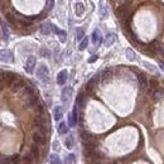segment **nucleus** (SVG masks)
I'll list each match as a JSON object with an SVG mask.
<instances>
[{"label":"nucleus","instance_id":"nucleus-27","mask_svg":"<svg viewBox=\"0 0 164 164\" xmlns=\"http://www.w3.org/2000/svg\"><path fill=\"white\" fill-rule=\"evenodd\" d=\"M149 88L153 90V91H155L157 88H159V81L157 78H152V80L149 81Z\"/></svg>","mask_w":164,"mask_h":164},{"label":"nucleus","instance_id":"nucleus-30","mask_svg":"<svg viewBox=\"0 0 164 164\" xmlns=\"http://www.w3.org/2000/svg\"><path fill=\"white\" fill-rule=\"evenodd\" d=\"M10 164H22V158L18 154L11 155L10 157Z\"/></svg>","mask_w":164,"mask_h":164},{"label":"nucleus","instance_id":"nucleus-17","mask_svg":"<svg viewBox=\"0 0 164 164\" xmlns=\"http://www.w3.org/2000/svg\"><path fill=\"white\" fill-rule=\"evenodd\" d=\"M163 93H164V90H163L162 87L157 88L155 91H153V100H154L155 102L160 101V100L163 99Z\"/></svg>","mask_w":164,"mask_h":164},{"label":"nucleus","instance_id":"nucleus-25","mask_svg":"<svg viewBox=\"0 0 164 164\" xmlns=\"http://www.w3.org/2000/svg\"><path fill=\"white\" fill-rule=\"evenodd\" d=\"M53 115H54V120H61V119H62V115H63L62 107H59V106L54 107V110H53Z\"/></svg>","mask_w":164,"mask_h":164},{"label":"nucleus","instance_id":"nucleus-31","mask_svg":"<svg viewBox=\"0 0 164 164\" xmlns=\"http://www.w3.org/2000/svg\"><path fill=\"white\" fill-rule=\"evenodd\" d=\"M87 46H88V38L87 37H85L84 38V40H82V42L80 43V51H84V49H86L87 48Z\"/></svg>","mask_w":164,"mask_h":164},{"label":"nucleus","instance_id":"nucleus-11","mask_svg":"<svg viewBox=\"0 0 164 164\" xmlns=\"http://www.w3.org/2000/svg\"><path fill=\"white\" fill-rule=\"evenodd\" d=\"M38 100H39V97H38V95L35 93V95H32V96L27 97L25 104H27V106H29V107H35L38 105Z\"/></svg>","mask_w":164,"mask_h":164},{"label":"nucleus","instance_id":"nucleus-12","mask_svg":"<svg viewBox=\"0 0 164 164\" xmlns=\"http://www.w3.org/2000/svg\"><path fill=\"white\" fill-rule=\"evenodd\" d=\"M67 77H68L67 71H66V70L61 71V72L57 75V84H58L59 86H63V85L66 84V81H67Z\"/></svg>","mask_w":164,"mask_h":164},{"label":"nucleus","instance_id":"nucleus-35","mask_svg":"<svg viewBox=\"0 0 164 164\" xmlns=\"http://www.w3.org/2000/svg\"><path fill=\"white\" fill-rule=\"evenodd\" d=\"M126 56H128V58L133 62V61H135V53L131 51V49H128L126 51Z\"/></svg>","mask_w":164,"mask_h":164},{"label":"nucleus","instance_id":"nucleus-18","mask_svg":"<svg viewBox=\"0 0 164 164\" xmlns=\"http://www.w3.org/2000/svg\"><path fill=\"white\" fill-rule=\"evenodd\" d=\"M71 93H72V88L71 87H64L63 91H62V101L63 102H67L68 100H70Z\"/></svg>","mask_w":164,"mask_h":164},{"label":"nucleus","instance_id":"nucleus-1","mask_svg":"<svg viewBox=\"0 0 164 164\" xmlns=\"http://www.w3.org/2000/svg\"><path fill=\"white\" fill-rule=\"evenodd\" d=\"M131 3L130 2H125V3H121L120 6L116 8L115 13L116 15L119 17V19H121L122 22H129L131 18Z\"/></svg>","mask_w":164,"mask_h":164},{"label":"nucleus","instance_id":"nucleus-7","mask_svg":"<svg viewBox=\"0 0 164 164\" xmlns=\"http://www.w3.org/2000/svg\"><path fill=\"white\" fill-rule=\"evenodd\" d=\"M99 77L100 76H95V77H92L88 82H87V85H86V92L87 93H92L93 92V90H95V87L97 86V82H99Z\"/></svg>","mask_w":164,"mask_h":164},{"label":"nucleus","instance_id":"nucleus-29","mask_svg":"<svg viewBox=\"0 0 164 164\" xmlns=\"http://www.w3.org/2000/svg\"><path fill=\"white\" fill-rule=\"evenodd\" d=\"M4 86H6V82H5V72H4V71H0V90H3Z\"/></svg>","mask_w":164,"mask_h":164},{"label":"nucleus","instance_id":"nucleus-26","mask_svg":"<svg viewBox=\"0 0 164 164\" xmlns=\"http://www.w3.org/2000/svg\"><path fill=\"white\" fill-rule=\"evenodd\" d=\"M34 109V111H35V114L37 115H44L46 114V107H44V105H42V104H38L35 107H33Z\"/></svg>","mask_w":164,"mask_h":164},{"label":"nucleus","instance_id":"nucleus-43","mask_svg":"<svg viewBox=\"0 0 164 164\" xmlns=\"http://www.w3.org/2000/svg\"><path fill=\"white\" fill-rule=\"evenodd\" d=\"M159 64H160V67H162V70H163V72H164V62H159Z\"/></svg>","mask_w":164,"mask_h":164},{"label":"nucleus","instance_id":"nucleus-3","mask_svg":"<svg viewBox=\"0 0 164 164\" xmlns=\"http://www.w3.org/2000/svg\"><path fill=\"white\" fill-rule=\"evenodd\" d=\"M33 141L35 143V145H44L46 143H47V135L46 134H43V133H40V131H35L34 134H33Z\"/></svg>","mask_w":164,"mask_h":164},{"label":"nucleus","instance_id":"nucleus-6","mask_svg":"<svg viewBox=\"0 0 164 164\" xmlns=\"http://www.w3.org/2000/svg\"><path fill=\"white\" fill-rule=\"evenodd\" d=\"M48 75H49V72H48V68H47L46 66H40L38 70H37V76H38V78H39L40 81H43V82L48 81Z\"/></svg>","mask_w":164,"mask_h":164},{"label":"nucleus","instance_id":"nucleus-44","mask_svg":"<svg viewBox=\"0 0 164 164\" xmlns=\"http://www.w3.org/2000/svg\"><path fill=\"white\" fill-rule=\"evenodd\" d=\"M87 164H100L99 162H87Z\"/></svg>","mask_w":164,"mask_h":164},{"label":"nucleus","instance_id":"nucleus-22","mask_svg":"<svg viewBox=\"0 0 164 164\" xmlns=\"http://www.w3.org/2000/svg\"><path fill=\"white\" fill-rule=\"evenodd\" d=\"M52 27H53L52 24H49V23H44V24L40 25V32H42L43 34H46V35H48V34L51 33Z\"/></svg>","mask_w":164,"mask_h":164},{"label":"nucleus","instance_id":"nucleus-14","mask_svg":"<svg viewBox=\"0 0 164 164\" xmlns=\"http://www.w3.org/2000/svg\"><path fill=\"white\" fill-rule=\"evenodd\" d=\"M115 40H116V34L109 33V34L106 35V38H105L104 44H105V47H110V46H113V44L115 43Z\"/></svg>","mask_w":164,"mask_h":164},{"label":"nucleus","instance_id":"nucleus-19","mask_svg":"<svg viewBox=\"0 0 164 164\" xmlns=\"http://www.w3.org/2000/svg\"><path fill=\"white\" fill-rule=\"evenodd\" d=\"M84 11H85L84 4H82L81 2H77V3L75 4V13H76V15H77V17H81L82 14H84Z\"/></svg>","mask_w":164,"mask_h":164},{"label":"nucleus","instance_id":"nucleus-34","mask_svg":"<svg viewBox=\"0 0 164 164\" xmlns=\"http://www.w3.org/2000/svg\"><path fill=\"white\" fill-rule=\"evenodd\" d=\"M66 146H67L68 149H72V146H73V138H72L71 135L66 139Z\"/></svg>","mask_w":164,"mask_h":164},{"label":"nucleus","instance_id":"nucleus-28","mask_svg":"<svg viewBox=\"0 0 164 164\" xmlns=\"http://www.w3.org/2000/svg\"><path fill=\"white\" fill-rule=\"evenodd\" d=\"M58 133H59L61 135L68 133V125L66 124V122H61V124H59V126H58Z\"/></svg>","mask_w":164,"mask_h":164},{"label":"nucleus","instance_id":"nucleus-13","mask_svg":"<svg viewBox=\"0 0 164 164\" xmlns=\"http://www.w3.org/2000/svg\"><path fill=\"white\" fill-rule=\"evenodd\" d=\"M85 104H86L85 92H80L77 95V99H76V106L77 107H85Z\"/></svg>","mask_w":164,"mask_h":164},{"label":"nucleus","instance_id":"nucleus-41","mask_svg":"<svg viewBox=\"0 0 164 164\" xmlns=\"http://www.w3.org/2000/svg\"><path fill=\"white\" fill-rule=\"evenodd\" d=\"M2 164H10V157H4L2 160Z\"/></svg>","mask_w":164,"mask_h":164},{"label":"nucleus","instance_id":"nucleus-15","mask_svg":"<svg viewBox=\"0 0 164 164\" xmlns=\"http://www.w3.org/2000/svg\"><path fill=\"white\" fill-rule=\"evenodd\" d=\"M5 17H6V20H8L11 25H14V27H18V25H19V19H18L17 17H14V14H13V13L6 11Z\"/></svg>","mask_w":164,"mask_h":164},{"label":"nucleus","instance_id":"nucleus-8","mask_svg":"<svg viewBox=\"0 0 164 164\" xmlns=\"http://www.w3.org/2000/svg\"><path fill=\"white\" fill-rule=\"evenodd\" d=\"M35 63H37V59H35L34 56H31L28 59H27V63H25V71H27V73H33Z\"/></svg>","mask_w":164,"mask_h":164},{"label":"nucleus","instance_id":"nucleus-2","mask_svg":"<svg viewBox=\"0 0 164 164\" xmlns=\"http://www.w3.org/2000/svg\"><path fill=\"white\" fill-rule=\"evenodd\" d=\"M81 138H82V143H84V146L86 150H95V148L97 146V138L95 135H92L91 133L82 131Z\"/></svg>","mask_w":164,"mask_h":164},{"label":"nucleus","instance_id":"nucleus-16","mask_svg":"<svg viewBox=\"0 0 164 164\" xmlns=\"http://www.w3.org/2000/svg\"><path fill=\"white\" fill-rule=\"evenodd\" d=\"M23 86H24V81H23V80L20 78V76H19V77H18V78H17V80L11 84V86H10V87H11V90H13V91H18V90H19L20 87H23Z\"/></svg>","mask_w":164,"mask_h":164},{"label":"nucleus","instance_id":"nucleus-42","mask_svg":"<svg viewBox=\"0 0 164 164\" xmlns=\"http://www.w3.org/2000/svg\"><path fill=\"white\" fill-rule=\"evenodd\" d=\"M97 58H99V56H97V54H95V56H92V57L88 59V62L92 63V62H95V61H97Z\"/></svg>","mask_w":164,"mask_h":164},{"label":"nucleus","instance_id":"nucleus-21","mask_svg":"<svg viewBox=\"0 0 164 164\" xmlns=\"http://www.w3.org/2000/svg\"><path fill=\"white\" fill-rule=\"evenodd\" d=\"M101 78H102V82L104 84H106V82H109L111 78H113V72L110 70H105L101 75Z\"/></svg>","mask_w":164,"mask_h":164},{"label":"nucleus","instance_id":"nucleus-10","mask_svg":"<svg viewBox=\"0 0 164 164\" xmlns=\"http://www.w3.org/2000/svg\"><path fill=\"white\" fill-rule=\"evenodd\" d=\"M159 43H158V40H153L152 43H150L145 51V53H149V54H155L158 53V48H159Z\"/></svg>","mask_w":164,"mask_h":164},{"label":"nucleus","instance_id":"nucleus-39","mask_svg":"<svg viewBox=\"0 0 164 164\" xmlns=\"http://www.w3.org/2000/svg\"><path fill=\"white\" fill-rule=\"evenodd\" d=\"M158 53L164 58V44H160V46H159V48H158Z\"/></svg>","mask_w":164,"mask_h":164},{"label":"nucleus","instance_id":"nucleus-40","mask_svg":"<svg viewBox=\"0 0 164 164\" xmlns=\"http://www.w3.org/2000/svg\"><path fill=\"white\" fill-rule=\"evenodd\" d=\"M46 5H47V10H51L53 8V5H54V2H51V0H48V2L46 3Z\"/></svg>","mask_w":164,"mask_h":164},{"label":"nucleus","instance_id":"nucleus-20","mask_svg":"<svg viewBox=\"0 0 164 164\" xmlns=\"http://www.w3.org/2000/svg\"><path fill=\"white\" fill-rule=\"evenodd\" d=\"M136 75H138V81H139L140 86H141L143 88L146 87V86H148V80H146L145 75H144L143 72H136Z\"/></svg>","mask_w":164,"mask_h":164},{"label":"nucleus","instance_id":"nucleus-24","mask_svg":"<svg viewBox=\"0 0 164 164\" xmlns=\"http://www.w3.org/2000/svg\"><path fill=\"white\" fill-rule=\"evenodd\" d=\"M52 29H53L54 32H56V33L59 35V40H61L62 43H63V42H66V35H67V34H66V32H64V31L58 29L57 27H52Z\"/></svg>","mask_w":164,"mask_h":164},{"label":"nucleus","instance_id":"nucleus-5","mask_svg":"<svg viewBox=\"0 0 164 164\" xmlns=\"http://www.w3.org/2000/svg\"><path fill=\"white\" fill-rule=\"evenodd\" d=\"M0 62L9 63L13 62V53L9 49H2L0 51Z\"/></svg>","mask_w":164,"mask_h":164},{"label":"nucleus","instance_id":"nucleus-4","mask_svg":"<svg viewBox=\"0 0 164 164\" xmlns=\"http://www.w3.org/2000/svg\"><path fill=\"white\" fill-rule=\"evenodd\" d=\"M29 157V159L32 160V162H35V160H38V158H39V155H40V152H39V148H38V145H31V148H29V152H28V154H27Z\"/></svg>","mask_w":164,"mask_h":164},{"label":"nucleus","instance_id":"nucleus-36","mask_svg":"<svg viewBox=\"0 0 164 164\" xmlns=\"http://www.w3.org/2000/svg\"><path fill=\"white\" fill-rule=\"evenodd\" d=\"M100 17H101V19H105L107 17V10H106L105 6H101L100 8Z\"/></svg>","mask_w":164,"mask_h":164},{"label":"nucleus","instance_id":"nucleus-32","mask_svg":"<svg viewBox=\"0 0 164 164\" xmlns=\"http://www.w3.org/2000/svg\"><path fill=\"white\" fill-rule=\"evenodd\" d=\"M51 164H61V159L57 154H52L51 155Z\"/></svg>","mask_w":164,"mask_h":164},{"label":"nucleus","instance_id":"nucleus-23","mask_svg":"<svg viewBox=\"0 0 164 164\" xmlns=\"http://www.w3.org/2000/svg\"><path fill=\"white\" fill-rule=\"evenodd\" d=\"M23 93L27 97L28 96H32V95H35V88L33 86H24V90H23Z\"/></svg>","mask_w":164,"mask_h":164},{"label":"nucleus","instance_id":"nucleus-9","mask_svg":"<svg viewBox=\"0 0 164 164\" xmlns=\"http://www.w3.org/2000/svg\"><path fill=\"white\" fill-rule=\"evenodd\" d=\"M92 43L95 47H99L102 43V37H101V33L99 29H95L92 33Z\"/></svg>","mask_w":164,"mask_h":164},{"label":"nucleus","instance_id":"nucleus-37","mask_svg":"<svg viewBox=\"0 0 164 164\" xmlns=\"http://www.w3.org/2000/svg\"><path fill=\"white\" fill-rule=\"evenodd\" d=\"M72 162H75V155L73 154H70L67 158H66V162H64V164H71Z\"/></svg>","mask_w":164,"mask_h":164},{"label":"nucleus","instance_id":"nucleus-33","mask_svg":"<svg viewBox=\"0 0 164 164\" xmlns=\"http://www.w3.org/2000/svg\"><path fill=\"white\" fill-rule=\"evenodd\" d=\"M84 37H85V31L82 28H78L77 29V39L82 42V40H84Z\"/></svg>","mask_w":164,"mask_h":164},{"label":"nucleus","instance_id":"nucleus-38","mask_svg":"<svg viewBox=\"0 0 164 164\" xmlns=\"http://www.w3.org/2000/svg\"><path fill=\"white\" fill-rule=\"evenodd\" d=\"M68 125H70V126H75V125H76V121H75L72 114H71L70 116H68Z\"/></svg>","mask_w":164,"mask_h":164}]
</instances>
